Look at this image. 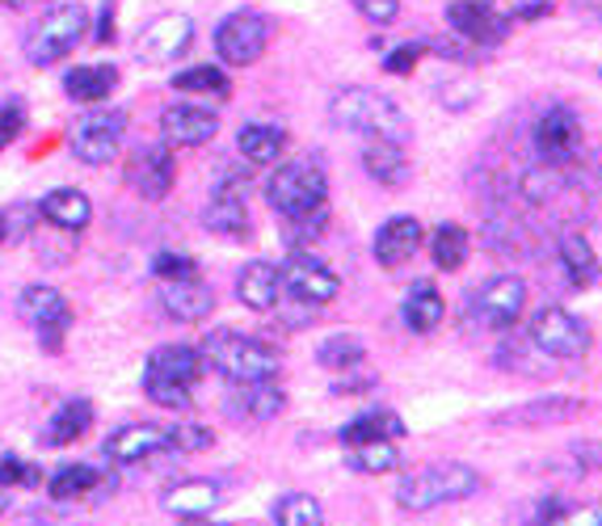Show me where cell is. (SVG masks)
I'll use <instances>...</instances> for the list:
<instances>
[{"instance_id":"1","label":"cell","mask_w":602,"mask_h":526,"mask_svg":"<svg viewBox=\"0 0 602 526\" xmlns=\"http://www.w3.org/2000/svg\"><path fill=\"white\" fill-rule=\"evenodd\" d=\"M329 118L338 127H346V132L367 135V139H392V144H409L414 139V123L405 118V110L388 94L367 89V85H350V89L333 94Z\"/></svg>"},{"instance_id":"2","label":"cell","mask_w":602,"mask_h":526,"mask_svg":"<svg viewBox=\"0 0 602 526\" xmlns=\"http://www.w3.org/2000/svg\"><path fill=\"white\" fill-rule=\"evenodd\" d=\"M480 489H485V476L480 471L472 468V464L447 459V464H426V468L409 471L396 485V506L409 509V514H426V509L468 501Z\"/></svg>"},{"instance_id":"3","label":"cell","mask_w":602,"mask_h":526,"mask_svg":"<svg viewBox=\"0 0 602 526\" xmlns=\"http://www.w3.org/2000/svg\"><path fill=\"white\" fill-rule=\"evenodd\" d=\"M203 358L232 383H258V379L279 376V350L262 338H249V333H232L220 329L203 341Z\"/></svg>"},{"instance_id":"4","label":"cell","mask_w":602,"mask_h":526,"mask_svg":"<svg viewBox=\"0 0 602 526\" xmlns=\"http://www.w3.org/2000/svg\"><path fill=\"white\" fill-rule=\"evenodd\" d=\"M85 35H89V9L80 0H64L56 9H47L35 21V30L26 35V59L35 68H51V64L72 56Z\"/></svg>"},{"instance_id":"5","label":"cell","mask_w":602,"mask_h":526,"mask_svg":"<svg viewBox=\"0 0 602 526\" xmlns=\"http://www.w3.org/2000/svg\"><path fill=\"white\" fill-rule=\"evenodd\" d=\"M265 203L274 207V215H283V220L329 207V177L312 160H287V165H279V169L270 173Z\"/></svg>"},{"instance_id":"6","label":"cell","mask_w":602,"mask_h":526,"mask_svg":"<svg viewBox=\"0 0 602 526\" xmlns=\"http://www.w3.org/2000/svg\"><path fill=\"white\" fill-rule=\"evenodd\" d=\"M18 316L35 329L47 354H59V350H64L68 324H72V308H68V300L59 295L56 286H47V282L26 286L18 295Z\"/></svg>"},{"instance_id":"7","label":"cell","mask_w":602,"mask_h":526,"mask_svg":"<svg viewBox=\"0 0 602 526\" xmlns=\"http://www.w3.org/2000/svg\"><path fill=\"white\" fill-rule=\"evenodd\" d=\"M270 47V18L258 9H236L215 26V51L232 68H249L258 64Z\"/></svg>"},{"instance_id":"8","label":"cell","mask_w":602,"mask_h":526,"mask_svg":"<svg viewBox=\"0 0 602 526\" xmlns=\"http://www.w3.org/2000/svg\"><path fill=\"white\" fill-rule=\"evenodd\" d=\"M531 341L547 358H582L590 350V329L561 303H544L531 316Z\"/></svg>"},{"instance_id":"9","label":"cell","mask_w":602,"mask_h":526,"mask_svg":"<svg viewBox=\"0 0 602 526\" xmlns=\"http://www.w3.org/2000/svg\"><path fill=\"white\" fill-rule=\"evenodd\" d=\"M582 118L573 106L565 101H556V106H547L540 114V123H535V152H540V160L544 165H556V169H565L573 165L577 156H582Z\"/></svg>"},{"instance_id":"10","label":"cell","mask_w":602,"mask_h":526,"mask_svg":"<svg viewBox=\"0 0 602 526\" xmlns=\"http://www.w3.org/2000/svg\"><path fill=\"white\" fill-rule=\"evenodd\" d=\"M123 132H127V114L123 110H89L72 132V156L80 165L101 169L118 156Z\"/></svg>"},{"instance_id":"11","label":"cell","mask_w":602,"mask_h":526,"mask_svg":"<svg viewBox=\"0 0 602 526\" xmlns=\"http://www.w3.org/2000/svg\"><path fill=\"white\" fill-rule=\"evenodd\" d=\"M279 274H283V291H291L300 303H333L341 291V279L329 270V265L312 257V253H303V249H291L287 253V262L279 265Z\"/></svg>"},{"instance_id":"12","label":"cell","mask_w":602,"mask_h":526,"mask_svg":"<svg viewBox=\"0 0 602 526\" xmlns=\"http://www.w3.org/2000/svg\"><path fill=\"white\" fill-rule=\"evenodd\" d=\"M523 308H527V282L518 279V274H497L489 279L476 295H472V312L476 320L485 324V329H514L518 316H523Z\"/></svg>"},{"instance_id":"13","label":"cell","mask_w":602,"mask_h":526,"mask_svg":"<svg viewBox=\"0 0 602 526\" xmlns=\"http://www.w3.org/2000/svg\"><path fill=\"white\" fill-rule=\"evenodd\" d=\"M203 224L220 236H245L249 232V173H220L203 211Z\"/></svg>"},{"instance_id":"14","label":"cell","mask_w":602,"mask_h":526,"mask_svg":"<svg viewBox=\"0 0 602 526\" xmlns=\"http://www.w3.org/2000/svg\"><path fill=\"white\" fill-rule=\"evenodd\" d=\"M194 47V21L186 13H161L139 30L135 56L144 64H173Z\"/></svg>"},{"instance_id":"15","label":"cell","mask_w":602,"mask_h":526,"mask_svg":"<svg viewBox=\"0 0 602 526\" xmlns=\"http://www.w3.org/2000/svg\"><path fill=\"white\" fill-rule=\"evenodd\" d=\"M447 26L476 47H497V42H506L514 18L497 13L485 0H455V4H447Z\"/></svg>"},{"instance_id":"16","label":"cell","mask_w":602,"mask_h":526,"mask_svg":"<svg viewBox=\"0 0 602 526\" xmlns=\"http://www.w3.org/2000/svg\"><path fill=\"white\" fill-rule=\"evenodd\" d=\"M127 182L135 186L139 198L161 203V198L173 189V182H177V160H173L169 144H148V148L135 152L132 169H127Z\"/></svg>"},{"instance_id":"17","label":"cell","mask_w":602,"mask_h":526,"mask_svg":"<svg viewBox=\"0 0 602 526\" xmlns=\"http://www.w3.org/2000/svg\"><path fill=\"white\" fill-rule=\"evenodd\" d=\"M106 459L118 464V468H132V464H144L152 455L169 451V430L165 426H152V421H132V426H118V430L106 438Z\"/></svg>"},{"instance_id":"18","label":"cell","mask_w":602,"mask_h":526,"mask_svg":"<svg viewBox=\"0 0 602 526\" xmlns=\"http://www.w3.org/2000/svg\"><path fill=\"white\" fill-rule=\"evenodd\" d=\"M220 132V114L207 110V106H194V101H177L169 110L161 114V135L169 148H198V144H211Z\"/></svg>"},{"instance_id":"19","label":"cell","mask_w":602,"mask_h":526,"mask_svg":"<svg viewBox=\"0 0 602 526\" xmlns=\"http://www.w3.org/2000/svg\"><path fill=\"white\" fill-rule=\"evenodd\" d=\"M161 308H165V316L169 320L194 324V320L211 316L215 291H211L198 274H194V279H169V282H161Z\"/></svg>"},{"instance_id":"20","label":"cell","mask_w":602,"mask_h":526,"mask_svg":"<svg viewBox=\"0 0 602 526\" xmlns=\"http://www.w3.org/2000/svg\"><path fill=\"white\" fill-rule=\"evenodd\" d=\"M421 249V224H417L414 215H392V220H383L376 232V262L383 270H400L405 262H414V253Z\"/></svg>"},{"instance_id":"21","label":"cell","mask_w":602,"mask_h":526,"mask_svg":"<svg viewBox=\"0 0 602 526\" xmlns=\"http://www.w3.org/2000/svg\"><path fill=\"white\" fill-rule=\"evenodd\" d=\"M236 295L245 308L253 312H274L279 308V295H283V274L279 265L270 262H249L241 274H236Z\"/></svg>"},{"instance_id":"22","label":"cell","mask_w":602,"mask_h":526,"mask_svg":"<svg viewBox=\"0 0 602 526\" xmlns=\"http://www.w3.org/2000/svg\"><path fill=\"white\" fill-rule=\"evenodd\" d=\"M220 501H224V489L215 480H182L161 493V509L173 518H198V514H211Z\"/></svg>"},{"instance_id":"23","label":"cell","mask_w":602,"mask_h":526,"mask_svg":"<svg viewBox=\"0 0 602 526\" xmlns=\"http://www.w3.org/2000/svg\"><path fill=\"white\" fill-rule=\"evenodd\" d=\"M38 211H42V220L51 227H59V232H85L89 227V220H94V203H89V194L85 189H51L42 203H38Z\"/></svg>"},{"instance_id":"24","label":"cell","mask_w":602,"mask_h":526,"mask_svg":"<svg viewBox=\"0 0 602 526\" xmlns=\"http://www.w3.org/2000/svg\"><path fill=\"white\" fill-rule=\"evenodd\" d=\"M362 169L371 182L379 186H405L409 182V156H405V144H392V139H367L362 148Z\"/></svg>"},{"instance_id":"25","label":"cell","mask_w":602,"mask_h":526,"mask_svg":"<svg viewBox=\"0 0 602 526\" xmlns=\"http://www.w3.org/2000/svg\"><path fill=\"white\" fill-rule=\"evenodd\" d=\"M118 89V68L114 64H76L72 72L64 76V94L72 101H85V106H97Z\"/></svg>"},{"instance_id":"26","label":"cell","mask_w":602,"mask_h":526,"mask_svg":"<svg viewBox=\"0 0 602 526\" xmlns=\"http://www.w3.org/2000/svg\"><path fill=\"white\" fill-rule=\"evenodd\" d=\"M400 316H405V324H409L414 333H434V329L443 324V316H447V303H443L434 282L421 279L409 286V295L400 303Z\"/></svg>"},{"instance_id":"27","label":"cell","mask_w":602,"mask_h":526,"mask_svg":"<svg viewBox=\"0 0 602 526\" xmlns=\"http://www.w3.org/2000/svg\"><path fill=\"white\" fill-rule=\"evenodd\" d=\"M94 426V405L89 400H64L56 413L47 417V430H42V442L47 447H72L76 438H85Z\"/></svg>"},{"instance_id":"28","label":"cell","mask_w":602,"mask_h":526,"mask_svg":"<svg viewBox=\"0 0 602 526\" xmlns=\"http://www.w3.org/2000/svg\"><path fill=\"white\" fill-rule=\"evenodd\" d=\"M203 367H207V358L203 350H194V345H161V350H152L148 354V367L152 376H165V379H177V383H194V379L203 376Z\"/></svg>"},{"instance_id":"29","label":"cell","mask_w":602,"mask_h":526,"mask_svg":"<svg viewBox=\"0 0 602 526\" xmlns=\"http://www.w3.org/2000/svg\"><path fill=\"white\" fill-rule=\"evenodd\" d=\"M556 257H561V265H565V274L573 286H594V282H599L602 262L582 232H565V236L556 241Z\"/></svg>"},{"instance_id":"30","label":"cell","mask_w":602,"mask_h":526,"mask_svg":"<svg viewBox=\"0 0 602 526\" xmlns=\"http://www.w3.org/2000/svg\"><path fill=\"white\" fill-rule=\"evenodd\" d=\"M236 148H241L249 165H274L287 148V132L274 127V123H245L236 132Z\"/></svg>"},{"instance_id":"31","label":"cell","mask_w":602,"mask_h":526,"mask_svg":"<svg viewBox=\"0 0 602 526\" xmlns=\"http://www.w3.org/2000/svg\"><path fill=\"white\" fill-rule=\"evenodd\" d=\"M241 392L232 400V409L236 413L253 417V421H270V417H279L287 409V392L274 383V379H258V383H236Z\"/></svg>"},{"instance_id":"32","label":"cell","mask_w":602,"mask_h":526,"mask_svg":"<svg viewBox=\"0 0 602 526\" xmlns=\"http://www.w3.org/2000/svg\"><path fill=\"white\" fill-rule=\"evenodd\" d=\"M341 447H358V442H371V438H392L400 442L405 438V421L392 413V409H376V413H358L355 421L341 426Z\"/></svg>"},{"instance_id":"33","label":"cell","mask_w":602,"mask_h":526,"mask_svg":"<svg viewBox=\"0 0 602 526\" xmlns=\"http://www.w3.org/2000/svg\"><path fill=\"white\" fill-rule=\"evenodd\" d=\"M573 417H582V400H573V396H547V400L523 405L518 413H506V421H514V426H556V421H573Z\"/></svg>"},{"instance_id":"34","label":"cell","mask_w":602,"mask_h":526,"mask_svg":"<svg viewBox=\"0 0 602 526\" xmlns=\"http://www.w3.org/2000/svg\"><path fill=\"white\" fill-rule=\"evenodd\" d=\"M468 253H472V236H468V227H459V224H438L434 227V236H430V257L438 270H459V265L468 262Z\"/></svg>"},{"instance_id":"35","label":"cell","mask_w":602,"mask_h":526,"mask_svg":"<svg viewBox=\"0 0 602 526\" xmlns=\"http://www.w3.org/2000/svg\"><path fill=\"white\" fill-rule=\"evenodd\" d=\"M346 459H350V468L367 471V476H383V471L400 468V451H396L392 438H371V442L346 447Z\"/></svg>"},{"instance_id":"36","label":"cell","mask_w":602,"mask_h":526,"mask_svg":"<svg viewBox=\"0 0 602 526\" xmlns=\"http://www.w3.org/2000/svg\"><path fill=\"white\" fill-rule=\"evenodd\" d=\"M362 358H367V345L355 333H333V338H324L317 345V362L324 371H341L346 376V371H355Z\"/></svg>"},{"instance_id":"37","label":"cell","mask_w":602,"mask_h":526,"mask_svg":"<svg viewBox=\"0 0 602 526\" xmlns=\"http://www.w3.org/2000/svg\"><path fill=\"white\" fill-rule=\"evenodd\" d=\"M169 85L177 89V94H207V97L232 94V80L224 76V68H211V64H194V68L173 72Z\"/></svg>"},{"instance_id":"38","label":"cell","mask_w":602,"mask_h":526,"mask_svg":"<svg viewBox=\"0 0 602 526\" xmlns=\"http://www.w3.org/2000/svg\"><path fill=\"white\" fill-rule=\"evenodd\" d=\"M94 485H101V476L89 464H64L59 471H51L47 493H51V501H72V497H89Z\"/></svg>"},{"instance_id":"39","label":"cell","mask_w":602,"mask_h":526,"mask_svg":"<svg viewBox=\"0 0 602 526\" xmlns=\"http://www.w3.org/2000/svg\"><path fill=\"white\" fill-rule=\"evenodd\" d=\"M274 518H279V526H324V509L312 493H287L274 506Z\"/></svg>"},{"instance_id":"40","label":"cell","mask_w":602,"mask_h":526,"mask_svg":"<svg viewBox=\"0 0 602 526\" xmlns=\"http://www.w3.org/2000/svg\"><path fill=\"white\" fill-rule=\"evenodd\" d=\"M144 392H148L152 405H161V409H173V413H186L190 405H194V396H190L186 383H177V379H165V376H152V371H144Z\"/></svg>"},{"instance_id":"41","label":"cell","mask_w":602,"mask_h":526,"mask_svg":"<svg viewBox=\"0 0 602 526\" xmlns=\"http://www.w3.org/2000/svg\"><path fill=\"white\" fill-rule=\"evenodd\" d=\"M38 220H42L38 203H18V207L0 211V245H21L35 232Z\"/></svg>"},{"instance_id":"42","label":"cell","mask_w":602,"mask_h":526,"mask_svg":"<svg viewBox=\"0 0 602 526\" xmlns=\"http://www.w3.org/2000/svg\"><path fill=\"white\" fill-rule=\"evenodd\" d=\"M544 526H602V501H582V506L552 501Z\"/></svg>"},{"instance_id":"43","label":"cell","mask_w":602,"mask_h":526,"mask_svg":"<svg viewBox=\"0 0 602 526\" xmlns=\"http://www.w3.org/2000/svg\"><path fill=\"white\" fill-rule=\"evenodd\" d=\"M211 442H215L211 426H198V421H190V417H182V421H177V426L169 430V447H177L182 455L211 451Z\"/></svg>"},{"instance_id":"44","label":"cell","mask_w":602,"mask_h":526,"mask_svg":"<svg viewBox=\"0 0 602 526\" xmlns=\"http://www.w3.org/2000/svg\"><path fill=\"white\" fill-rule=\"evenodd\" d=\"M324 224H329V207L308 211V215H295V220H287V241H291L295 249L312 245L320 232H324Z\"/></svg>"},{"instance_id":"45","label":"cell","mask_w":602,"mask_h":526,"mask_svg":"<svg viewBox=\"0 0 602 526\" xmlns=\"http://www.w3.org/2000/svg\"><path fill=\"white\" fill-rule=\"evenodd\" d=\"M21 132H26V101L21 97H4L0 101V152L9 148Z\"/></svg>"},{"instance_id":"46","label":"cell","mask_w":602,"mask_h":526,"mask_svg":"<svg viewBox=\"0 0 602 526\" xmlns=\"http://www.w3.org/2000/svg\"><path fill=\"white\" fill-rule=\"evenodd\" d=\"M152 274H156L161 282L194 279V274H198V262L186 257V253H156V257H152Z\"/></svg>"},{"instance_id":"47","label":"cell","mask_w":602,"mask_h":526,"mask_svg":"<svg viewBox=\"0 0 602 526\" xmlns=\"http://www.w3.org/2000/svg\"><path fill=\"white\" fill-rule=\"evenodd\" d=\"M9 485H21V489H38L42 485V471L35 464H21V459H0V489H9Z\"/></svg>"},{"instance_id":"48","label":"cell","mask_w":602,"mask_h":526,"mask_svg":"<svg viewBox=\"0 0 602 526\" xmlns=\"http://www.w3.org/2000/svg\"><path fill=\"white\" fill-rule=\"evenodd\" d=\"M421 51H426L421 42H400L396 51H388V59H383V68H388V72H392V76L414 72V68H417V59H421Z\"/></svg>"},{"instance_id":"49","label":"cell","mask_w":602,"mask_h":526,"mask_svg":"<svg viewBox=\"0 0 602 526\" xmlns=\"http://www.w3.org/2000/svg\"><path fill=\"white\" fill-rule=\"evenodd\" d=\"M358 13L367 21H376V26H388V21H396V13H400V0H350Z\"/></svg>"},{"instance_id":"50","label":"cell","mask_w":602,"mask_h":526,"mask_svg":"<svg viewBox=\"0 0 602 526\" xmlns=\"http://www.w3.org/2000/svg\"><path fill=\"white\" fill-rule=\"evenodd\" d=\"M94 42H114V0L101 4V13H97V26H94Z\"/></svg>"},{"instance_id":"51","label":"cell","mask_w":602,"mask_h":526,"mask_svg":"<svg viewBox=\"0 0 602 526\" xmlns=\"http://www.w3.org/2000/svg\"><path fill=\"white\" fill-rule=\"evenodd\" d=\"M544 13H552V4L547 0H535V4H523L514 18H523V21H535V18H544Z\"/></svg>"},{"instance_id":"52","label":"cell","mask_w":602,"mask_h":526,"mask_svg":"<svg viewBox=\"0 0 602 526\" xmlns=\"http://www.w3.org/2000/svg\"><path fill=\"white\" fill-rule=\"evenodd\" d=\"M177 526H224V523H211L207 514H198V518H182Z\"/></svg>"},{"instance_id":"53","label":"cell","mask_w":602,"mask_h":526,"mask_svg":"<svg viewBox=\"0 0 602 526\" xmlns=\"http://www.w3.org/2000/svg\"><path fill=\"white\" fill-rule=\"evenodd\" d=\"M9 514V489H0V518Z\"/></svg>"},{"instance_id":"54","label":"cell","mask_w":602,"mask_h":526,"mask_svg":"<svg viewBox=\"0 0 602 526\" xmlns=\"http://www.w3.org/2000/svg\"><path fill=\"white\" fill-rule=\"evenodd\" d=\"M0 4H4V9H26L30 0H0Z\"/></svg>"},{"instance_id":"55","label":"cell","mask_w":602,"mask_h":526,"mask_svg":"<svg viewBox=\"0 0 602 526\" xmlns=\"http://www.w3.org/2000/svg\"><path fill=\"white\" fill-rule=\"evenodd\" d=\"M599 76H602V72H599Z\"/></svg>"}]
</instances>
